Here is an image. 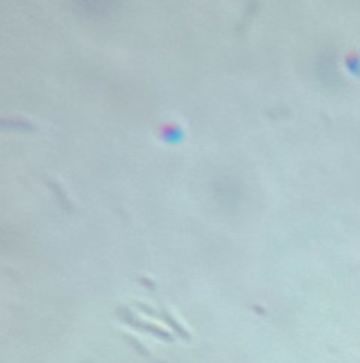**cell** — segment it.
I'll use <instances>...</instances> for the list:
<instances>
[{"instance_id": "6da1fadb", "label": "cell", "mask_w": 360, "mask_h": 363, "mask_svg": "<svg viewBox=\"0 0 360 363\" xmlns=\"http://www.w3.org/2000/svg\"><path fill=\"white\" fill-rule=\"evenodd\" d=\"M162 138L169 143H180L184 139V132L180 126H167L162 132Z\"/></svg>"}, {"instance_id": "7a4b0ae2", "label": "cell", "mask_w": 360, "mask_h": 363, "mask_svg": "<svg viewBox=\"0 0 360 363\" xmlns=\"http://www.w3.org/2000/svg\"><path fill=\"white\" fill-rule=\"evenodd\" d=\"M347 69L355 77H360V57L353 56L347 58Z\"/></svg>"}]
</instances>
